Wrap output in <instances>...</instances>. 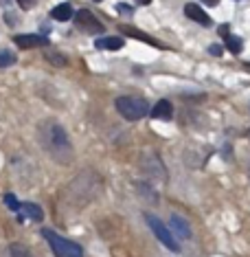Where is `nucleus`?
I'll return each instance as SVG.
<instances>
[{
	"label": "nucleus",
	"instance_id": "4",
	"mask_svg": "<svg viewBox=\"0 0 250 257\" xmlns=\"http://www.w3.org/2000/svg\"><path fill=\"white\" fill-rule=\"evenodd\" d=\"M145 220H147V224H149V229L154 231V235L160 239V244L162 246H167L169 250H173V253H180V244L173 239V235H171V231L167 229L162 222L156 218L154 213H145Z\"/></svg>",
	"mask_w": 250,
	"mask_h": 257
},
{
	"label": "nucleus",
	"instance_id": "2",
	"mask_svg": "<svg viewBox=\"0 0 250 257\" xmlns=\"http://www.w3.org/2000/svg\"><path fill=\"white\" fill-rule=\"evenodd\" d=\"M42 237L49 242V246L53 248L55 257H84V248H81L77 242L57 235L53 229H42Z\"/></svg>",
	"mask_w": 250,
	"mask_h": 257
},
{
	"label": "nucleus",
	"instance_id": "25",
	"mask_svg": "<svg viewBox=\"0 0 250 257\" xmlns=\"http://www.w3.org/2000/svg\"><path fill=\"white\" fill-rule=\"evenodd\" d=\"M136 3H138V5H143V7H147V5L152 3V0H136Z\"/></svg>",
	"mask_w": 250,
	"mask_h": 257
},
{
	"label": "nucleus",
	"instance_id": "19",
	"mask_svg": "<svg viewBox=\"0 0 250 257\" xmlns=\"http://www.w3.org/2000/svg\"><path fill=\"white\" fill-rule=\"evenodd\" d=\"M16 60H18V57L11 53V51H0V68H9V66H14Z\"/></svg>",
	"mask_w": 250,
	"mask_h": 257
},
{
	"label": "nucleus",
	"instance_id": "23",
	"mask_svg": "<svg viewBox=\"0 0 250 257\" xmlns=\"http://www.w3.org/2000/svg\"><path fill=\"white\" fill-rule=\"evenodd\" d=\"M36 3H38V0H18V5H20L22 9H31Z\"/></svg>",
	"mask_w": 250,
	"mask_h": 257
},
{
	"label": "nucleus",
	"instance_id": "22",
	"mask_svg": "<svg viewBox=\"0 0 250 257\" xmlns=\"http://www.w3.org/2000/svg\"><path fill=\"white\" fill-rule=\"evenodd\" d=\"M208 53L215 55V57H219V55H222V46H219V44H211V49H208Z\"/></svg>",
	"mask_w": 250,
	"mask_h": 257
},
{
	"label": "nucleus",
	"instance_id": "14",
	"mask_svg": "<svg viewBox=\"0 0 250 257\" xmlns=\"http://www.w3.org/2000/svg\"><path fill=\"white\" fill-rule=\"evenodd\" d=\"M44 60L49 62V64H53L55 68L68 66V57H66V55H62L60 51H55V49H46V51H44Z\"/></svg>",
	"mask_w": 250,
	"mask_h": 257
},
{
	"label": "nucleus",
	"instance_id": "26",
	"mask_svg": "<svg viewBox=\"0 0 250 257\" xmlns=\"http://www.w3.org/2000/svg\"><path fill=\"white\" fill-rule=\"evenodd\" d=\"M0 3H3V5H9V0H0Z\"/></svg>",
	"mask_w": 250,
	"mask_h": 257
},
{
	"label": "nucleus",
	"instance_id": "1",
	"mask_svg": "<svg viewBox=\"0 0 250 257\" xmlns=\"http://www.w3.org/2000/svg\"><path fill=\"white\" fill-rule=\"evenodd\" d=\"M38 141L55 163H60V165H71L73 163L75 148L71 143V137L57 121L46 119L38 125Z\"/></svg>",
	"mask_w": 250,
	"mask_h": 257
},
{
	"label": "nucleus",
	"instance_id": "20",
	"mask_svg": "<svg viewBox=\"0 0 250 257\" xmlns=\"http://www.w3.org/2000/svg\"><path fill=\"white\" fill-rule=\"evenodd\" d=\"M5 204H7V209H11V211H20L22 209V204L18 202V198L14 194H5Z\"/></svg>",
	"mask_w": 250,
	"mask_h": 257
},
{
	"label": "nucleus",
	"instance_id": "12",
	"mask_svg": "<svg viewBox=\"0 0 250 257\" xmlns=\"http://www.w3.org/2000/svg\"><path fill=\"white\" fill-rule=\"evenodd\" d=\"M154 116V119H158V121H169L171 116H173V106H171V101H167V99H160L158 103L152 108V112H149Z\"/></svg>",
	"mask_w": 250,
	"mask_h": 257
},
{
	"label": "nucleus",
	"instance_id": "5",
	"mask_svg": "<svg viewBox=\"0 0 250 257\" xmlns=\"http://www.w3.org/2000/svg\"><path fill=\"white\" fill-rule=\"evenodd\" d=\"M138 163H141V169H143L145 174H147L149 178H160V180H165V178H167L165 165H162V161L154 154V152H145Z\"/></svg>",
	"mask_w": 250,
	"mask_h": 257
},
{
	"label": "nucleus",
	"instance_id": "21",
	"mask_svg": "<svg viewBox=\"0 0 250 257\" xmlns=\"http://www.w3.org/2000/svg\"><path fill=\"white\" fill-rule=\"evenodd\" d=\"M116 11H121V14H125V16H132V7H130V5H125V3L116 5Z\"/></svg>",
	"mask_w": 250,
	"mask_h": 257
},
{
	"label": "nucleus",
	"instance_id": "3",
	"mask_svg": "<svg viewBox=\"0 0 250 257\" xmlns=\"http://www.w3.org/2000/svg\"><path fill=\"white\" fill-rule=\"evenodd\" d=\"M116 110H119L121 116H125L127 121H138L143 119V116H147L152 110H149L147 101L141 97H119L114 101Z\"/></svg>",
	"mask_w": 250,
	"mask_h": 257
},
{
	"label": "nucleus",
	"instance_id": "8",
	"mask_svg": "<svg viewBox=\"0 0 250 257\" xmlns=\"http://www.w3.org/2000/svg\"><path fill=\"white\" fill-rule=\"evenodd\" d=\"M16 46L20 49H38V46H51L49 40L44 36H29V33H20V36H14Z\"/></svg>",
	"mask_w": 250,
	"mask_h": 257
},
{
	"label": "nucleus",
	"instance_id": "9",
	"mask_svg": "<svg viewBox=\"0 0 250 257\" xmlns=\"http://www.w3.org/2000/svg\"><path fill=\"white\" fill-rule=\"evenodd\" d=\"M119 31L123 33L125 38H134V40H141V42H147V44L156 46V49H169V46H165L162 42H158V40H154L152 36H147V33L138 31V29H134V27H119Z\"/></svg>",
	"mask_w": 250,
	"mask_h": 257
},
{
	"label": "nucleus",
	"instance_id": "24",
	"mask_svg": "<svg viewBox=\"0 0 250 257\" xmlns=\"http://www.w3.org/2000/svg\"><path fill=\"white\" fill-rule=\"evenodd\" d=\"M202 3H204V5H206V7H215V5H217V3H219V0H202Z\"/></svg>",
	"mask_w": 250,
	"mask_h": 257
},
{
	"label": "nucleus",
	"instance_id": "28",
	"mask_svg": "<svg viewBox=\"0 0 250 257\" xmlns=\"http://www.w3.org/2000/svg\"><path fill=\"white\" fill-rule=\"evenodd\" d=\"M95 3H101V0H95Z\"/></svg>",
	"mask_w": 250,
	"mask_h": 257
},
{
	"label": "nucleus",
	"instance_id": "16",
	"mask_svg": "<svg viewBox=\"0 0 250 257\" xmlns=\"http://www.w3.org/2000/svg\"><path fill=\"white\" fill-rule=\"evenodd\" d=\"M224 42H226V49H228L230 53H235V55L241 53V49H243L241 38H237V36H232V33H228V36L224 38Z\"/></svg>",
	"mask_w": 250,
	"mask_h": 257
},
{
	"label": "nucleus",
	"instance_id": "13",
	"mask_svg": "<svg viewBox=\"0 0 250 257\" xmlns=\"http://www.w3.org/2000/svg\"><path fill=\"white\" fill-rule=\"evenodd\" d=\"M75 14L77 11H73V7L68 3H62V5H57V7L51 11V16H53V20H57V22H66V20H71V18H75Z\"/></svg>",
	"mask_w": 250,
	"mask_h": 257
},
{
	"label": "nucleus",
	"instance_id": "27",
	"mask_svg": "<svg viewBox=\"0 0 250 257\" xmlns=\"http://www.w3.org/2000/svg\"><path fill=\"white\" fill-rule=\"evenodd\" d=\"M248 139H250V130H248Z\"/></svg>",
	"mask_w": 250,
	"mask_h": 257
},
{
	"label": "nucleus",
	"instance_id": "18",
	"mask_svg": "<svg viewBox=\"0 0 250 257\" xmlns=\"http://www.w3.org/2000/svg\"><path fill=\"white\" fill-rule=\"evenodd\" d=\"M9 255L11 257H36L31 250L25 246V244H11V246H9Z\"/></svg>",
	"mask_w": 250,
	"mask_h": 257
},
{
	"label": "nucleus",
	"instance_id": "17",
	"mask_svg": "<svg viewBox=\"0 0 250 257\" xmlns=\"http://www.w3.org/2000/svg\"><path fill=\"white\" fill-rule=\"evenodd\" d=\"M136 191H138V194H143L147 200H152L154 204L158 202V194L154 191V187H149V185H145V183H136Z\"/></svg>",
	"mask_w": 250,
	"mask_h": 257
},
{
	"label": "nucleus",
	"instance_id": "10",
	"mask_svg": "<svg viewBox=\"0 0 250 257\" xmlns=\"http://www.w3.org/2000/svg\"><path fill=\"white\" fill-rule=\"evenodd\" d=\"M169 226H171V231L178 235V239H189V237H191V226H189V222L184 220L182 215L171 213V218H169Z\"/></svg>",
	"mask_w": 250,
	"mask_h": 257
},
{
	"label": "nucleus",
	"instance_id": "11",
	"mask_svg": "<svg viewBox=\"0 0 250 257\" xmlns=\"http://www.w3.org/2000/svg\"><path fill=\"white\" fill-rule=\"evenodd\" d=\"M95 46L99 51H121L125 46V40L121 36H108V38H99Z\"/></svg>",
	"mask_w": 250,
	"mask_h": 257
},
{
	"label": "nucleus",
	"instance_id": "7",
	"mask_svg": "<svg viewBox=\"0 0 250 257\" xmlns=\"http://www.w3.org/2000/svg\"><path fill=\"white\" fill-rule=\"evenodd\" d=\"M184 16H187L189 20L197 22V25H202V27H211L213 25L211 16H208L206 11H202V7H200V5H195V3L184 5Z\"/></svg>",
	"mask_w": 250,
	"mask_h": 257
},
{
	"label": "nucleus",
	"instance_id": "15",
	"mask_svg": "<svg viewBox=\"0 0 250 257\" xmlns=\"http://www.w3.org/2000/svg\"><path fill=\"white\" fill-rule=\"evenodd\" d=\"M22 209H25V213L33 222H42L44 220V211L40 209V204H36V202H25V204H22Z\"/></svg>",
	"mask_w": 250,
	"mask_h": 257
},
{
	"label": "nucleus",
	"instance_id": "6",
	"mask_svg": "<svg viewBox=\"0 0 250 257\" xmlns=\"http://www.w3.org/2000/svg\"><path fill=\"white\" fill-rule=\"evenodd\" d=\"M75 22H77V29L84 33H101L103 31V25L95 18V14H92L90 9H79L77 14H75Z\"/></svg>",
	"mask_w": 250,
	"mask_h": 257
}]
</instances>
